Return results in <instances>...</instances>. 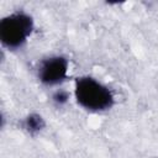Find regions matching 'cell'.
<instances>
[{"mask_svg":"<svg viewBox=\"0 0 158 158\" xmlns=\"http://www.w3.org/2000/svg\"><path fill=\"white\" fill-rule=\"evenodd\" d=\"M73 96L83 110L93 114L106 112L115 105L112 90L91 75H80L75 78Z\"/></svg>","mask_w":158,"mask_h":158,"instance_id":"1","label":"cell"},{"mask_svg":"<svg viewBox=\"0 0 158 158\" xmlns=\"http://www.w3.org/2000/svg\"><path fill=\"white\" fill-rule=\"evenodd\" d=\"M35 30L33 17L23 11H12L0 20V42L9 51L23 48Z\"/></svg>","mask_w":158,"mask_h":158,"instance_id":"2","label":"cell"},{"mask_svg":"<svg viewBox=\"0 0 158 158\" xmlns=\"http://www.w3.org/2000/svg\"><path fill=\"white\" fill-rule=\"evenodd\" d=\"M69 73V60L63 54H51L42 58L36 68L38 81L48 88L62 85Z\"/></svg>","mask_w":158,"mask_h":158,"instance_id":"3","label":"cell"},{"mask_svg":"<svg viewBox=\"0 0 158 158\" xmlns=\"http://www.w3.org/2000/svg\"><path fill=\"white\" fill-rule=\"evenodd\" d=\"M20 128L28 136H37L46 128V120L38 112H30L20 121Z\"/></svg>","mask_w":158,"mask_h":158,"instance_id":"4","label":"cell"},{"mask_svg":"<svg viewBox=\"0 0 158 158\" xmlns=\"http://www.w3.org/2000/svg\"><path fill=\"white\" fill-rule=\"evenodd\" d=\"M69 99H70V93L63 88H58L56 89L53 93H52V96H51V100L53 102L54 106L57 107H63L65 106L68 102H69Z\"/></svg>","mask_w":158,"mask_h":158,"instance_id":"5","label":"cell"}]
</instances>
